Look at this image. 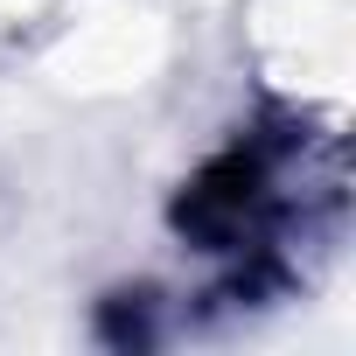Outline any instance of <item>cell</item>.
<instances>
[{
	"label": "cell",
	"mask_w": 356,
	"mask_h": 356,
	"mask_svg": "<svg viewBox=\"0 0 356 356\" xmlns=\"http://www.w3.org/2000/svg\"><path fill=\"white\" fill-rule=\"evenodd\" d=\"M342 175H314L307 161V133H252L238 147H224L196 182L182 189V238L196 252L238 259V273H280L293 231H307L321 210H335Z\"/></svg>",
	"instance_id": "obj_1"
}]
</instances>
